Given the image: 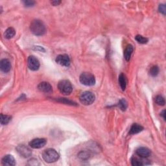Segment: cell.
Returning <instances> with one entry per match:
<instances>
[{
  "instance_id": "cell-15",
  "label": "cell",
  "mask_w": 166,
  "mask_h": 166,
  "mask_svg": "<svg viewBox=\"0 0 166 166\" xmlns=\"http://www.w3.org/2000/svg\"><path fill=\"white\" fill-rule=\"evenodd\" d=\"M143 130V127L142 126H141L139 124H137V123H135V124L132 125L131 128H130L129 134L130 135H136V134L142 132Z\"/></svg>"
},
{
  "instance_id": "cell-23",
  "label": "cell",
  "mask_w": 166,
  "mask_h": 166,
  "mask_svg": "<svg viewBox=\"0 0 166 166\" xmlns=\"http://www.w3.org/2000/svg\"><path fill=\"white\" fill-rule=\"evenodd\" d=\"M57 101L59 102H61V103H64L66 105H76V103H74L73 101H72L70 100L67 99L65 98H59L57 99H56Z\"/></svg>"
},
{
  "instance_id": "cell-4",
  "label": "cell",
  "mask_w": 166,
  "mask_h": 166,
  "mask_svg": "<svg viewBox=\"0 0 166 166\" xmlns=\"http://www.w3.org/2000/svg\"><path fill=\"white\" fill-rule=\"evenodd\" d=\"M80 82L85 86H93L95 83V79L94 75L90 73H83L79 77Z\"/></svg>"
},
{
  "instance_id": "cell-7",
  "label": "cell",
  "mask_w": 166,
  "mask_h": 166,
  "mask_svg": "<svg viewBox=\"0 0 166 166\" xmlns=\"http://www.w3.org/2000/svg\"><path fill=\"white\" fill-rule=\"evenodd\" d=\"M27 64L29 68L33 71H37L40 68V62L34 56H30L27 59Z\"/></svg>"
},
{
  "instance_id": "cell-25",
  "label": "cell",
  "mask_w": 166,
  "mask_h": 166,
  "mask_svg": "<svg viewBox=\"0 0 166 166\" xmlns=\"http://www.w3.org/2000/svg\"><path fill=\"white\" fill-rule=\"evenodd\" d=\"M79 157L83 160H86L89 158V153L88 152H84V151H81L79 154Z\"/></svg>"
},
{
  "instance_id": "cell-19",
  "label": "cell",
  "mask_w": 166,
  "mask_h": 166,
  "mask_svg": "<svg viewBox=\"0 0 166 166\" xmlns=\"http://www.w3.org/2000/svg\"><path fill=\"white\" fill-rule=\"evenodd\" d=\"M11 120V116L8 115H1V124L4 125L8 124L9 121Z\"/></svg>"
},
{
  "instance_id": "cell-16",
  "label": "cell",
  "mask_w": 166,
  "mask_h": 166,
  "mask_svg": "<svg viewBox=\"0 0 166 166\" xmlns=\"http://www.w3.org/2000/svg\"><path fill=\"white\" fill-rule=\"evenodd\" d=\"M133 52V47L132 45H128L127 46L125 50L124 51V57L125 59V60L127 61H129L130 56H131V55Z\"/></svg>"
},
{
  "instance_id": "cell-13",
  "label": "cell",
  "mask_w": 166,
  "mask_h": 166,
  "mask_svg": "<svg viewBox=\"0 0 166 166\" xmlns=\"http://www.w3.org/2000/svg\"><path fill=\"white\" fill-rule=\"evenodd\" d=\"M38 90L42 91V92L49 93L52 91V86L50 84L47 82L40 83L38 86Z\"/></svg>"
},
{
  "instance_id": "cell-12",
  "label": "cell",
  "mask_w": 166,
  "mask_h": 166,
  "mask_svg": "<svg viewBox=\"0 0 166 166\" xmlns=\"http://www.w3.org/2000/svg\"><path fill=\"white\" fill-rule=\"evenodd\" d=\"M0 68L1 70L4 73H8L10 68H11V64L8 59H2L0 62Z\"/></svg>"
},
{
  "instance_id": "cell-18",
  "label": "cell",
  "mask_w": 166,
  "mask_h": 166,
  "mask_svg": "<svg viewBox=\"0 0 166 166\" xmlns=\"http://www.w3.org/2000/svg\"><path fill=\"white\" fill-rule=\"evenodd\" d=\"M15 33H16L15 30L12 27H9L5 31L4 35L6 38H7V39H10V38H12L14 36H15Z\"/></svg>"
},
{
  "instance_id": "cell-9",
  "label": "cell",
  "mask_w": 166,
  "mask_h": 166,
  "mask_svg": "<svg viewBox=\"0 0 166 166\" xmlns=\"http://www.w3.org/2000/svg\"><path fill=\"white\" fill-rule=\"evenodd\" d=\"M56 62L62 66L68 67L70 65V59L67 55H60L56 57Z\"/></svg>"
},
{
  "instance_id": "cell-1",
  "label": "cell",
  "mask_w": 166,
  "mask_h": 166,
  "mask_svg": "<svg viewBox=\"0 0 166 166\" xmlns=\"http://www.w3.org/2000/svg\"><path fill=\"white\" fill-rule=\"evenodd\" d=\"M30 29L37 36H42L45 33V27L44 23L39 20H33L31 23Z\"/></svg>"
},
{
  "instance_id": "cell-10",
  "label": "cell",
  "mask_w": 166,
  "mask_h": 166,
  "mask_svg": "<svg viewBox=\"0 0 166 166\" xmlns=\"http://www.w3.org/2000/svg\"><path fill=\"white\" fill-rule=\"evenodd\" d=\"M136 154L141 158H146L151 156V152L147 147H140L136 150Z\"/></svg>"
},
{
  "instance_id": "cell-22",
  "label": "cell",
  "mask_w": 166,
  "mask_h": 166,
  "mask_svg": "<svg viewBox=\"0 0 166 166\" xmlns=\"http://www.w3.org/2000/svg\"><path fill=\"white\" fill-rule=\"evenodd\" d=\"M136 40L140 44H146L148 42V39L147 38H145L142 35H137L135 37Z\"/></svg>"
},
{
  "instance_id": "cell-24",
  "label": "cell",
  "mask_w": 166,
  "mask_h": 166,
  "mask_svg": "<svg viewBox=\"0 0 166 166\" xmlns=\"http://www.w3.org/2000/svg\"><path fill=\"white\" fill-rule=\"evenodd\" d=\"M159 73V68L157 66H154L150 69V74L151 76L156 77Z\"/></svg>"
},
{
  "instance_id": "cell-6",
  "label": "cell",
  "mask_w": 166,
  "mask_h": 166,
  "mask_svg": "<svg viewBox=\"0 0 166 166\" xmlns=\"http://www.w3.org/2000/svg\"><path fill=\"white\" fill-rule=\"evenodd\" d=\"M17 152L23 158H28L31 156L32 151L29 147L24 146V145H20L16 147Z\"/></svg>"
},
{
  "instance_id": "cell-29",
  "label": "cell",
  "mask_w": 166,
  "mask_h": 166,
  "mask_svg": "<svg viewBox=\"0 0 166 166\" xmlns=\"http://www.w3.org/2000/svg\"><path fill=\"white\" fill-rule=\"evenodd\" d=\"M161 116H163V118L164 119H165V110H163L161 113Z\"/></svg>"
},
{
  "instance_id": "cell-28",
  "label": "cell",
  "mask_w": 166,
  "mask_h": 166,
  "mask_svg": "<svg viewBox=\"0 0 166 166\" xmlns=\"http://www.w3.org/2000/svg\"><path fill=\"white\" fill-rule=\"evenodd\" d=\"M61 3V1H51V4L53 5L54 6H56V5H59Z\"/></svg>"
},
{
  "instance_id": "cell-3",
  "label": "cell",
  "mask_w": 166,
  "mask_h": 166,
  "mask_svg": "<svg viewBox=\"0 0 166 166\" xmlns=\"http://www.w3.org/2000/svg\"><path fill=\"white\" fill-rule=\"evenodd\" d=\"M58 88L61 92L66 95L71 94L73 91V87L71 83L68 80H62L58 84Z\"/></svg>"
},
{
  "instance_id": "cell-26",
  "label": "cell",
  "mask_w": 166,
  "mask_h": 166,
  "mask_svg": "<svg viewBox=\"0 0 166 166\" xmlns=\"http://www.w3.org/2000/svg\"><path fill=\"white\" fill-rule=\"evenodd\" d=\"M159 11H160L161 13L163 14V15H165V12H166V7H165V5H160L159 6V8H158Z\"/></svg>"
},
{
  "instance_id": "cell-5",
  "label": "cell",
  "mask_w": 166,
  "mask_h": 166,
  "mask_svg": "<svg viewBox=\"0 0 166 166\" xmlns=\"http://www.w3.org/2000/svg\"><path fill=\"white\" fill-rule=\"evenodd\" d=\"M95 95L90 91H84L81 94L79 97L80 103L84 105H90L95 101Z\"/></svg>"
},
{
  "instance_id": "cell-17",
  "label": "cell",
  "mask_w": 166,
  "mask_h": 166,
  "mask_svg": "<svg viewBox=\"0 0 166 166\" xmlns=\"http://www.w3.org/2000/svg\"><path fill=\"white\" fill-rule=\"evenodd\" d=\"M119 83L120 87L122 89V90L124 91L126 88L127 86V80H126V78L125 76L124 75V74L121 73L119 76Z\"/></svg>"
},
{
  "instance_id": "cell-27",
  "label": "cell",
  "mask_w": 166,
  "mask_h": 166,
  "mask_svg": "<svg viewBox=\"0 0 166 166\" xmlns=\"http://www.w3.org/2000/svg\"><path fill=\"white\" fill-rule=\"evenodd\" d=\"M23 3L26 7H31L34 5L35 2L33 1H23Z\"/></svg>"
},
{
  "instance_id": "cell-2",
  "label": "cell",
  "mask_w": 166,
  "mask_h": 166,
  "mask_svg": "<svg viewBox=\"0 0 166 166\" xmlns=\"http://www.w3.org/2000/svg\"><path fill=\"white\" fill-rule=\"evenodd\" d=\"M42 157L48 163H53L59 160V154L55 149H48L44 151Z\"/></svg>"
},
{
  "instance_id": "cell-11",
  "label": "cell",
  "mask_w": 166,
  "mask_h": 166,
  "mask_svg": "<svg viewBox=\"0 0 166 166\" xmlns=\"http://www.w3.org/2000/svg\"><path fill=\"white\" fill-rule=\"evenodd\" d=\"M2 164L3 165H8V166H12L16 165L15 159L12 155H6L2 159Z\"/></svg>"
},
{
  "instance_id": "cell-21",
  "label": "cell",
  "mask_w": 166,
  "mask_h": 166,
  "mask_svg": "<svg viewBox=\"0 0 166 166\" xmlns=\"http://www.w3.org/2000/svg\"><path fill=\"white\" fill-rule=\"evenodd\" d=\"M155 102H156L157 105L160 106H164L165 103L164 98L161 96V95H157V96L155 97Z\"/></svg>"
},
{
  "instance_id": "cell-8",
  "label": "cell",
  "mask_w": 166,
  "mask_h": 166,
  "mask_svg": "<svg viewBox=\"0 0 166 166\" xmlns=\"http://www.w3.org/2000/svg\"><path fill=\"white\" fill-rule=\"evenodd\" d=\"M46 143L47 140L44 138H37L29 142V146L33 149H40L44 147Z\"/></svg>"
},
{
  "instance_id": "cell-20",
  "label": "cell",
  "mask_w": 166,
  "mask_h": 166,
  "mask_svg": "<svg viewBox=\"0 0 166 166\" xmlns=\"http://www.w3.org/2000/svg\"><path fill=\"white\" fill-rule=\"evenodd\" d=\"M127 106H128V104H127V102L126 101V100L124 99H121L119 101L118 107L122 111L126 110Z\"/></svg>"
},
{
  "instance_id": "cell-14",
  "label": "cell",
  "mask_w": 166,
  "mask_h": 166,
  "mask_svg": "<svg viewBox=\"0 0 166 166\" xmlns=\"http://www.w3.org/2000/svg\"><path fill=\"white\" fill-rule=\"evenodd\" d=\"M144 158H137L136 157H132L131 158V164L134 166H141L143 165H147L148 164L146 163L147 160H145Z\"/></svg>"
}]
</instances>
